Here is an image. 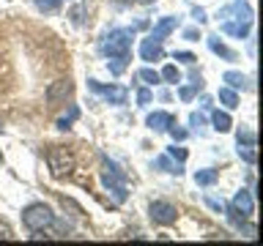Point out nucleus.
I'll use <instances>...</instances> for the list:
<instances>
[{"mask_svg":"<svg viewBox=\"0 0 263 246\" xmlns=\"http://www.w3.org/2000/svg\"><path fill=\"white\" fill-rule=\"evenodd\" d=\"M129 47H132V30H123V28H118V30H112L110 36H104V41H102V55H107V57H112V60H123L126 63L129 60Z\"/></svg>","mask_w":263,"mask_h":246,"instance_id":"1","label":"nucleus"},{"mask_svg":"<svg viewBox=\"0 0 263 246\" xmlns=\"http://www.w3.org/2000/svg\"><path fill=\"white\" fill-rule=\"evenodd\" d=\"M102 183L104 189L115 197V202H123L126 200V175L121 172L118 164H112L110 159H104V172H102Z\"/></svg>","mask_w":263,"mask_h":246,"instance_id":"2","label":"nucleus"},{"mask_svg":"<svg viewBox=\"0 0 263 246\" xmlns=\"http://www.w3.org/2000/svg\"><path fill=\"white\" fill-rule=\"evenodd\" d=\"M52 219H55V213L47 208L44 202H36V205H28V208L22 211V221H25V227L28 230H41L44 233L47 227H52Z\"/></svg>","mask_w":263,"mask_h":246,"instance_id":"3","label":"nucleus"},{"mask_svg":"<svg viewBox=\"0 0 263 246\" xmlns=\"http://www.w3.org/2000/svg\"><path fill=\"white\" fill-rule=\"evenodd\" d=\"M47 164H49V172H52L55 178H63L69 175V172L74 170V156L66 151V148H49L47 151Z\"/></svg>","mask_w":263,"mask_h":246,"instance_id":"4","label":"nucleus"},{"mask_svg":"<svg viewBox=\"0 0 263 246\" xmlns=\"http://www.w3.org/2000/svg\"><path fill=\"white\" fill-rule=\"evenodd\" d=\"M88 90H93L102 98H107L110 104H126V88H118V85H102L96 79H88Z\"/></svg>","mask_w":263,"mask_h":246,"instance_id":"5","label":"nucleus"},{"mask_svg":"<svg viewBox=\"0 0 263 246\" xmlns=\"http://www.w3.org/2000/svg\"><path fill=\"white\" fill-rule=\"evenodd\" d=\"M148 213H151V219L156 221V224H176V219H178V208L176 205H170V202H151V208H148Z\"/></svg>","mask_w":263,"mask_h":246,"instance_id":"6","label":"nucleus"},{"mask_svg":"<svg viewBox=\"0 0 263 246\" xmlns=\"http://www.w3.org/2000/svg\"><path fill=\"white\" fill-rule=\"evenodd\" d=\"M71 90H74L71 79H58V82H52V85L47 88V101L49 104H61V101H66V98L71 96Z\"/></svg>","mask_w":263,"mask_h":246,"instance_id":"7","label":"nucleus"},{"mask_svg":"<svg viewBox=\"0 0 263 246\" xmlns=\"http://www.w3.org/2000/svg\"><path fill=\"white\" fill-rule=\"evenodd\" d=\"M230 208L238 211L244 219H247V216H252V211H255V197H252V192H247V189H241V192H236L233 202H230Z\"/></svg>","mask_w":263,"mask_h":246,"instance_id":"8","label":"nucleus"},{"mask_svg":"<svg viewBox=\"0 0 263 246\" xmlns=\"http://www.w3.org/2000/svg\"><path fill=\"white\" fill-rule=\"evenodd\" d=\"M164 52H162V41H154L151 36L143 38V44H140V57L143 60H159Z\"/></svg>","mask_w":263,"mask_h":246,"instance_id":"9","label":"nucleus"},{"mask_svg":"<svg viewBox=\"0 0 263 246\" xmlns=\"http://www.w3.org/2000/svg\"><path fill=\"white\" fill-rule=\"evenodd\" d=\"M250 19H236V22H230V19H222V33H228V36H236V38H244L247 33H250Z\"/></svg>","mask_w":263,"mask_h":246,"instance_id":"10","label":"nucleus"},{"mask_svg":"<svg viewBox=\"0 0 263 246\" xmlns=\"http://www.w3.org/2000/svg\"><path fill=\"white\" fill-rule=\"evenodd\" d=\"M176 25H178V16H164V19H159V22H156V28L151 30V38L154 41H162L167 33L176 30Z\"/></svg>","mask_w":263,"mask_h":246,"instance_id":"11","label":"nucleus"},{"mask_svg":"<svg viewBox=\"0 0 263 246\" xmlns=\"http://www.w3.org/2000/svg\"><path fill=\"white\" fill-rule=\"evenodd\" d=\"M145 123H148V129H154V131H167L173 126V115L170 112H151Z\"/></svg>","mask_w":263,"mask_h":246,"instance_id":"12","label":"nucleus"},{"mask_svg":"<svg viewBox=\"0 0 263 246\" xmlns=\"http://www.w3.org/2000/svg\"><path fill=\"white\" fill-rule=\"evenodd\" d=\"M209 49H211V52L214 55H219V57H225V60H236V52H233V49H228L225 44H222V41L217 38V36H209Z\"/></svg>","mask_w":263,"mask_h":246,"instance_id":"13","label":"nucleus"},{"mask_svg":"<svg viewBox=\"0 0 263 246\" xmlns=\"http://www.w3.org/2000/svg\"><path fill=\"white\" fill-rule=\"evenodd\" d=\"M211 123H214V129H217V131H222V134L233 129V120H230V115H228V112H219V110L211 115Z\"/></svg>","mask_w":263,"mask_h":246,"instance_id":"14","label":"nucleus"},{"mask_svg":"<svg viewBox=\"0 0 263 246\" xmlns=\"http://www.w3.org/2000/svg\"><path fill=\"white\" fill-rule=\"evenodd\" d=\"M228 82V88H250V82H247V77L244 74H238V71H225V77H222Z\"/></svg>","mask_w":263,"mask_h":246,"instance_id":"15","label":"nucleus"},{"mask_svg":"<svg viewBox=\"0 0 263 246\" xmlns=\"http://www.w3.org/2000/svg\"><path fill=\"white\" fill-rule=\"evenodd\" d=\"M219 101L228 107V110H236L238 107V96H236V90L233 88H219Z\"/></svg>","mask_w":263,"mask_h":246,"instance_id":"16","label":"nucleus"},{"mask_svg":"<svg viewBox=\"0 0 263 246\" xmlns=\"http://www.w3.org/2000/svg\"><path fill=\"white\" fill-rule=\"evenodd\" d=\"M195 183H197V186H211V183H217V170H197V172H195Z\"/></svg>","mask_w":263,"mask_h":246,"instance_id":"17","label":"nucleus"},{"mask_svg":"<svg viewBox=\"0 0 263 246\" xmlns=\"http://www.w3.org/2000/svg\"><path fill=\"white\" fill-rule=\"evenodd\" d=\"M77 118H80V107H69V112H66L63 118H58V129H69Z\"/></svg>","mask_w":263,"mask_h":246,"instance_id":"18","label":"nucleus"},{"mask_svg":"<svg viewBox=\"0 0 263 246\" xmlns=\"http://www.w3.org/2000/svg\"><path fill=\"white\" fill-rule=\"evenodd\" d=\"M236 139H238V145H255L258 142V137H255V131L252 129H238V134H236Z\"/></svg>","mask_w":263,"mask_h":246,"instance_id":"19","label":"nucleus"},{"mask_svg":"<svg viewBox=\"0 0 263 246\" xmlns=\"http://www.w3.org/2000/svg\"><path fill=\"white\" fill-rule=\"evenodd\" d=\"M238 156L247 161V164H255L258 161V153H255V145H238Z\"/></svg>","mask_w":263,"mask_h":246,"instance_id":"20","label":"nucleus"},{"mask_svg":"<svg viewBox=\"0 0 263 246\" xmlns=\"http://www.w3.org/2000/svg\"><path fill=\"white\" fill-rule=\"evenodd\" d=\"M156 167L164 170V172H176V175H181V172H184V170L178 167V164H173V161L167 159V156H159V159H156Z\"/></svg>","mask_w":263,"mask_h":246,"instance_id":"21","label":"nucleus"},{"mask_svg":"<svg viewBox=\"0 0 263 246\" xmlns=\"http://www.w3.org/2000/svg\"><path fill=\"white\" fill-rule=\"evenodd\" d=\"M162 79L170 82V85H176V82H181V74H178L176 66H164V69H162Z\"/></svg>","mask_w":263,"mask_h":246,"instance_id":"22","label":"nucleus"},{"mask_svg":"<svg viewBox=\"0 0 263 246\" xmlns=\"http://www.w3.org/2000/svg\"><path fill=\"white\" fill-rule=\"evenodd\" d=\"M36 3V8L39 11H47V14H52V11H58V6L63 3V0H33Z\"/></svg>","mask_w":263,"mask_h":246,"instance_id":"23","label":"nucleus"},{"mask_svg":"<svg viewBox=\"0 0 263 246\" xmlns=\"http://www.w3.org/2000/svg\"><path fill=\"white\" fill-rule=\"evenodd\" d=\"M137 79H143L145 85H156V82H159V74H156L154 69H140L137 71Z\"/></svg>","mask_w":263,"mask_h":246,"instance_id":"24","label":"nucleus"},{"mask_svg":"<svg viewBox=\"0 0 263 246\" xmlns=\"http://www.w3.org/2000/svg\"><path fill=\"white\" fill-rule=\"evenodd\" d=\"M189 126H192L195 131H197V134H205V118H203V115L200 112H192V115H189Z\"/></svg>","mask_w":263,"mask_h":246,"instance_id":"25","label":"nucleus"},{"mask_svg":"<svg viewBox=\"0 0 263 246\" xmlns=\"http://www.w3.org/2000/svg\"><path fill=\"white\" fill-rule=\"evenodd\" d=\"M52 227L58 230L61 235H66V233H71V221H66V219H52Z\"/></svg>","mask_w":263,"mask_h":246,"instance_id":"26","label":"nucleus"},{"mask_svg":"<svg viewBox=\"0 0 263 246\" xmlns=\"http://www.w3.org/2000/svg\"><path fill=\"white\" fill-rule=\"evenodd\" d=\"M151 98H154V93L148 88H143V90H137V104L140 107H145V104H151Z\"/></svg>","mask_w":263,"mask_h":246,"instance_id":"27","label":"nucleus"},{"mask_svg":"<svg viewBox=\"0 0 263 246\" xmlns=\"http://www.w3.org/2000/svg\"><path fill=\"white\" fill-rule=\"evenodd\" d=\"M167 156H173V159H176L178 164H181V161H186V151H184V148H176V145L167 148Z\"/></svg>","mask_w":263,"mask_h":246,"instance_id":"28","label":"nucleus"},{"mask_svg":"<svg viewBox=\"0 0 263 246\" xmlns=\"http://www.w3.org/2000/svg\"><path fill=\"white\" fill-rule=\"evenodd\" d=\"M167 131H170V137H173V139H178V142H184V139H186V131H184V129H176V123H173Z\"/></svg>","mask_w":263,"mask_h":246,"instance_id":"29","label":"nucleus"},{"mask_svg":"<svg viewBox=\"0 0 263 246\" xmlns=\"http://www.w3.org/2000/svg\"><path fill=\"white\" fill-rule=\"evenodd\" d=\"M195 93H197V88H192V85H189V88H181V90H178V96L184 98V101H189V98H195Z\"/></svg>","mask_w":263,"mask_h":246,"instance_id":"30","label":"nucleus"},{"mask_svg":"<svg viewBox=\"0 0 263 246\" xmlns=\"http://www.w3.org/2000/svg\"><path fill=\"white\" fill-rule=\"evenodd\" d=\"M205 202H209V208H214V211H225V202L217 200V197H205Z\"/></svg>","mask_w":263,"mask_h":246,"instance_id":"31","label":"nucleus"},{"mask_svg":"<svg viewBox=\"0 0 263 246\" xmlns=\"http://www.w3.org/2000/svg\"><path fill=\"white\" fill-rule=\"evenodd\" d=\"M173 57H176V60H184V63H195V60H197V57H195L192 52H176Z\"/></svg>","mask_w":263,"mask_h":246,"instance_id":"32","label":"nucleus"},{"mask_svg":"<svg viewBox=\"0 0 263 246\" xmlns=\"http://www.w3.org/2000/svg\"><path fill=\"white\" fill-rule=\"evenodd\" d=\"M192 16H195V19H197V22H200V25H203L205 19H209V16H205V11H203V8H200V6H195V8H192Z\"/></svg>","mask_w":263,"mask_h":246,"instance_id":"33","label":"nucleus"},{"mask_svg":"<svg viewBox=\"0 0 263 246\" xmlns=\"http://www.w3.org/2000/svg\"><path fill=\"white\" fill-rule=\"evenodd\" d=\"M8 238H11V227L6 221H0V241H8Z\"/></svg>","mask_w":263,"mask_h":246,"instance_id":"34","label":"nucleus"},{"mask_svg":"<svg viewBox=\"0 0 263 246\" xmlns=\"http://www.w3.org/2000/svg\"><path fill=\"white\" fill-rule=\"evenodd\" d=\"M184 38H186V41H197V38H200V33L189 28V30H184Z\"/></svg>","mask_w":263,"mask_h":246,"instance_id":"35","label":"nucleus"},{"mask_svg":"<svg viewBox=\"0 0 263 246\" xmlns=\"http://www.w3.org/2000/svg\"><path fill=\"white\" fill-rule=\"evenodd\" d=\"M71 16H74V22H82V8H74V11H71Z\"/></svg>","mask_w":263,"mask_h":246,"instance_id":"36","label":"nucleus"},{"mask_svg":"<svg viewBox=\"0 0 263 246\" xmlns=\"http://www.w3.org/2000/svg\"><path fill=\"white\" fill-rule=\"evenodd\" d=\"M200 107H203V110H209V107H211V98L203 96V98H200Z\"/></svg>","mask_w":263,"mask_h":246,"instance_id":"37","label":"nucleus"},{"mask_svg":"<svg viewBox=\"0 0 263 246\" xmlns=\"http://www.w3.org/2000/svg\"><path fill=\"white\" fill-rule=\"evenodd\" d=\"M115 6H132V0H112Z\"/></svg>","mask_w":263,"mask_h":246,"instance_id":"38","label":"nucleus"},{"mask_svg":"<svg viewBox=\"0 0 263 246\" xmlns=\"http://www.w3.org/2000/svg\"><path fill=\"white\" fill-rule=\"evenodd\" d=\"M137 3H154V0H137Z\"/></svg>","mask_w":263,"mask_h":246,"instance_id":"39","label":"nucleus"},{"mask_svg":"<svg viewBox=\"0 0 263 246\" xmlns=\"http://www.w3.org/2000/svg\"><path fill=\"white\" fill-rule=\"evenodd\" d=\"M0 164H3V156H0Z\"/></svg>","mask_w":263,"mask_h":246,"instance_id":"40","label":"nucleus"}]
</instances>
